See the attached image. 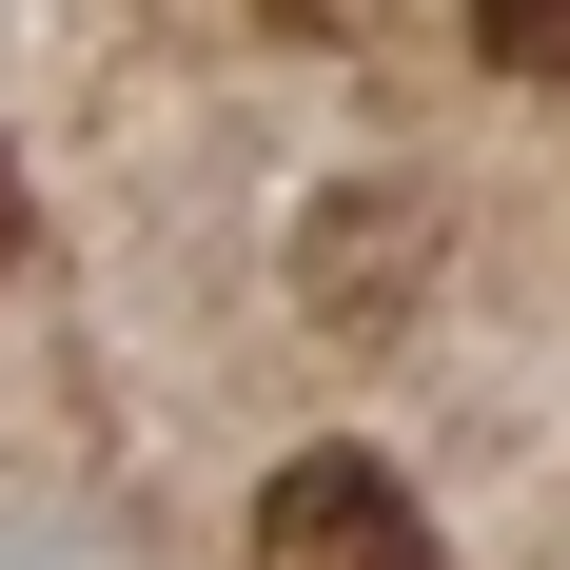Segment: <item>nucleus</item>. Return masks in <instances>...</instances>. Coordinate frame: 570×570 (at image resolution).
Here are the masks:
<instances>
[{"instance_id":"f257e3e1","label":"nucleus","mask_w":570,"mask_h":570,"mask_svg":"<svg viewBox=\"0 0 570 570\" xmlns=\"http://www.w3.org/2000/svg\"><path fill=\"white\" fill-rule=\"evenodd\" d=\"M256 570H433V512H413V472H394V453L315 433V453L256 472Z\"/></svg>"},{"instance_id":"f03ea898","label":"nucleus","mask_w":570,"mask_h":570,"mask_svg":"<svg viewBox=\"0 0 570 570\" xmlns=\"http://www.w3.org/2000/svg\"><path fill=\"white\" fill-rule=\"evenodd\" d=\"M295 295H315L335 335H394V315H433V217H413V197H335V217L295 236Z\"/></svg>"},{"instance_id":"7ed1b4c3","label":"nucleus","mask_w":570,"mask_h":570,"mask_svg":"<svg viewBox=\"0 0 570 570\" xmlns=\"http://www.w3.org/2000/svg\"><path fill=\"white\" fill-rule=\"evenodd\" d=\"M472 59H492V79H531V99H551V79H570V0H472Z\"/></svg>"},{"instance_id":"20e7f679","label":"nucleus","mask_w":570,"mask_h":570,"mask_svg":"<svg viewBox=\"0 0 570 570\" xmlns=\"http://www.w3.org/2000/svg\"><path fill=\"white\" fill-rule=\"evenodd\" d=\"M20 236H40V217H20V158H0V276H20Z\"/></svg>"}]
</instances>
